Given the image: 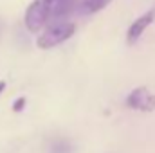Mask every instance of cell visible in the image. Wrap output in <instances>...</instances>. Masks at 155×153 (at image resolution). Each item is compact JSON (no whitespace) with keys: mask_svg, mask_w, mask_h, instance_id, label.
Wrapping results in <instances>:
<instances>
[{"mask_svg":"<svg viewBox=\"0 0 155 153\" xmlns=\"http://www.w3.org/2000/svg\"><path fill=\"white\" fill-rule=\"evenodd\" d=\"M76 31V25L72 22H67V20H60V22H52L49 25V29L38 36V47L40 49H52L63 41L71 38Z\"/></svg>","mask_w":155,"mask_h":153,"instance_id":"obj_1","label":"cell"},{"mask_svg":"<svg viewBox=\"0 0 155 153\" xmlns=\"http://www.w3.org/2000/svg\"><path fill=\"white\" fill-rule=\"evenodd\" d=\"M126 106L139 112H153L155 110V94H152L146 86H139L132 90L126 97Z\"/></svg>","mask_w":155,"mask_h":153,"instance_id":"obj_2","label":"cell"},{"mask_svg":"<svg viewBox=\"0 0 155 153\" xmlns=\"http://www.w3.org/2000/svg\"><path fill=\"white\" fill-rule=\"evenodd\" d=\"M24 22H25V27L31 33H36L45 25V22H47V7H45L43 0H35V2L29 4Z\"/></svg>","mask_w":155,"mask_h":153,"instance_id":"obj_3","label":"cell"},{"mask_svg":"<svg viewBox=\"0 0 155 153\" xmlns=\"http://www.w3.org/2000/svg\"><path fill=\"white\" fill-rule=\"evenodd\" d=\"M155 20V9L152 11H148V13H144L143 16H139L132 25H130V29H128V43H135L137 40L141 38V34L144 33V29L152 24Z\"/></svg>","mask_w":155,"mask_h":153,"instance_id":"obj_4","label":"cell"},{"mask_svg":"<svg viewBox=\"0 0 155 153\" xmlns=\"http://www.w3.org/2000/svg\"><path fill=\"white\" fill-rule=\"evenodd\" d=\"M112 0H83L79 4V13L81 15H92V13H97L101 11L103 7H107Z\"/></svg>","mask_w":155,"mask_h":153,"instance_id":"obj_5","label":"cell"},{"mask_svg":"<svg viewBox=\"0 0 155 153\" xmlns=\"http://www.w3.org/2000/svg\"><path fill=\"white\" fill-rule=\"evenodd\" d=\"M51 153H72V146L69 144V141L58 139L51 144Z\"/></svg>","mask_w":155,"mask_h":153,"instance_id":"obj_6","label":"cell"},{"mask_svg":"<svg viewBox=\"0 0 155 153\" xmlns=\"http://www.w3.org/2000/svg\"><path fill=\"white\" fill-rule=\"evenodd\" d=\"M43 2H45V7H47V20H49V16L52 15V11L60 4V0H43Z\"/></svg>","mask_w":155,"mask_h":153,"instance_id":"obj_7","label":"cell"},{"mask_svg":"<svg viewBox=\"0 0 155 153\" xmlns=\"http://www.w3.org/2000/svg\"><path fill=\"white\" fill-rule=\"evenodd\" d=\"M24 106H25V99H24V97H20V99H16V101H15V105H13V110H15V112H20Z\"/></svg>","mask_w":155,"mask_h":153,"instance_id":"obj_8","label":"cell"},{"mask_svg":"<svg viewBox=\"0 0 155 153\" xmlns=\"http://www.w3.org/2000/svg\"><path fill=\"white\" fill-rule=\"evenodd\" d=\"M4 88H5V81H0V92H2Z\"/></svg>","mask_w":155,"mask_h":153,"instance_id":"obj_9","label":"cell"}]
</instances>
